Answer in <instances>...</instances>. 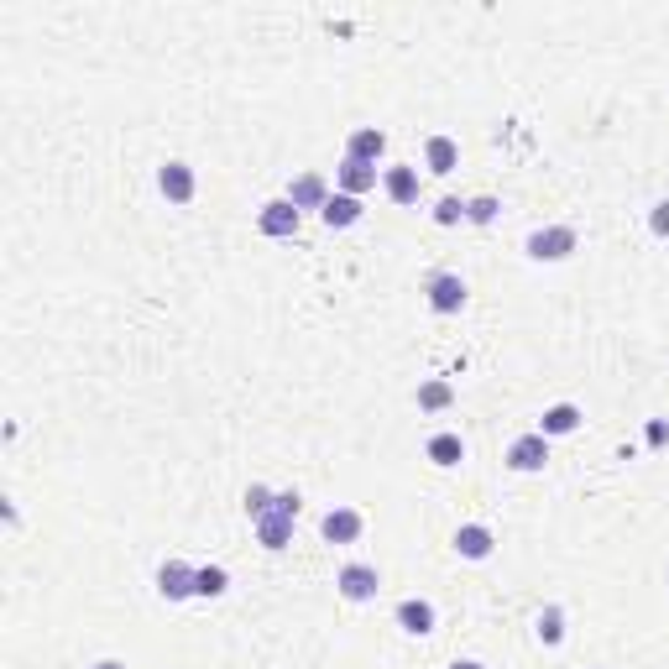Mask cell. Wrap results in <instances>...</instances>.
I'll return each instance as SVG.
<instances>
[{"label": "cell", "instance_id": "obj_19", "mask_svg": "<svg viewBox=\"0 0 669 669\" xmlns=\"http://www.w3.org/2000/svg\"><path fill=\"white\" fill-rule=\"evenodd\" d=\"M424 455L434 460V466H460V460H466V440H460V434H434V440L424 445Z\"/></svg>", "mask_w": 669, "mask_h": 669}, {"label": "cell", "instance_id": "obj_28", "mask_svg": "<svg viewBox=\"0 0 669 669\" xmlns=\"http://www.w3.org/2000/svg\"><path fill=\"white\" fill-rule=\"evenodd\" d=\"M664 440H669V424L654 419V424H649V445H664Z\"/></svg>", "mask_w": 669, "mask_h": 669}, {"label": "cell", "instance_id": "obj_1", "mask_svg": "<svg viewBox=\"0 0 669 669\" xmlns=\"http://www.w3.org/2000/svg\"><path fill=\"white\" fill-rule=\"evenodd\" d=\"M575 246H581V236H575L570 225H544V230H534V236H528L523 251H528L534 262H565Z\"/></svg>", "mask_w": 669, "mask_h": 669}, {"label": "cell", "instance_id": "obj_13", "mask_svg": "<svg viewBox=\"0 0 669 669\" xmlns=\"http://www.w3.org/2000/svg\"><path fill=\"white\" fill-rule=\"evenodd\" d=\"M581 419H586V413L575 408V403H555V408H544L539 434H544V440H565V434H575V429H581Z\"/></svg>", "mask_w": 669, "mask_h": 669}, {"label": "cell", "instance_id": "obj_10", "mask_svg": "<svg viewBox=\"0 0 669 669\" xmlns=\"http://www.w3.org/2000/svg\"><path fill=\"white\" fill-rule=\"evenodd\" d=\"M492 528L487 523H460L455 528V555L460 560H492Z\"/></svg>", "mask_w": 669, "mask_h": 669}, {"label": "cell", "instance_id": "obj_8", "mask_svg": "<svg viewBox=\"0 0 669 669\" xmlns=\"http://www.w3.org/2000/svg\"><path fill=\"white\" fill-rule=\"evenodd\" d=\"M361 528H366V518L356 513V507H330V513L319 518V534H325L330 544H356Z\"/></svg>", "mask_w": 669, "mask_h": 669}, {"label": "cell", "instance_id": "obj_15", "mask_svg": "<svg viewBox=\"0 0 669 669\" xmlns=\"http://www.w3.org/2000/svg\"><path fill=\"white\" fill-rule=\"evenodd\" d=\"M382 189H387L392 204H413V199H419V168H408V163L387 168L382 173Z\"/></svg>", "mask_w": 669, "mask_h": 669}, {"label": "cell", "instance_id": "obj_3", "mask_svg": "<svg viewBox=\"0 0 669 669\" xmlns=\"http://www.w3.org/2000/svg\"><path fill=\"white\" fill-rule=\"evenodd\" d=\"M335 591L345 596V602H377V591H382V575H377V565H340V575H335Z\"/></svg>", "mask_w": 669, "mask_h": 669}, {"label": "cell", "instance_id": "obj_29", "mask_svg": "<svg viewBox=\"0 0 669 669\" xmlns=\"http://www.w3.org/2000/svg\"><path fill=\"white\" fill-rule=\"evenodd\" d=\"M450 669H487V664H476V659H455Z\"/></svg>", "mask_w": 669, "mask_h": 669}, {"label": "cell", "instance_id": "obj_26", "mask_svg": "<svg viewBox=\"0 0 669 669\" xmlns=\"http://www.w3.org/2000/svg\"><path fill=\"white\" fill-rule=\"evenodd\" d=\"M649 230H654L659 241H669V199H659L654 210H649Z\"/></svg>", "mask_w": 669, "mask_h": 669}, {"label": "cell", "instance_id": "obj_5", "mask_svg": "<svg viewBox=\"0 0 669 669\" xmlns=\"http://www.w3.org/2000/svg\"><path fill=\"white\" fill-rule=\"evenodd\" d=\"M194 581H199V570H194V565L163 560V570H157V596H163V602H189V596H199Z\"/></svg>", "mask_w": 669, "mask_h": 669}, {"label": "cell", "instance_id": "obj_23", "mask_svg": "<svg viewBox=\"0 0 669 669\" xmlns=\"http://www.w3.org/2000/svg\"><path fill=\"white\" fill-rule=\"evenodd\" d=\"M272 497H278L272 487H262V481H251V487H246V513H251V518H267V513H272Z\"/></svg>", "mask_w": 669, "mask_h": 669}, {"label": "cell", "instance_id": "obj_30", "mask_svg": "<svg viewBox=\"0 0 669 669\" xmlns=\"http://www.w3.org/2000/svg\"><path fill=\"white\" fill-rule=\"evenodd\" d=\"M89 669H126L121 659H100V664H89Z\"/></svg>", "mask_w": 669, "mask_h": 669}, {"label": "cell", "instance_id": "obj_18", "mask_svg": "<svg viewBox=\"0 0 669 669\" xmlns=\"http://www.w3.org/2000/svg\"><path fill=\"white\" fill-rule=\"evenodd\" d=\"M257 544L272 549V555H278V549H288V544H293V518H278V513L257 518Z\"/></svg>", "mask_w": 669, "mask_h": 669}, {"label": "cell", "instance_id": "obj_6", "mask_svg": "<svg viewBox=\"0 0 669 669\" xmlns=\"http://www.w3.org/2000/svg\"><path fill=\"white\" fill-rule=\"evenodd\" d=\"M429 309L434 314H460L466 309V278H460V272H434L429 278Z\"/></svg>", "mask_w": 669, "mask_h": 669}, {"label": "cell", "instance_id": "obj_25", "mask_svg": "<svg viewBox=\"0 0 669 669\" xmlns=\"http://www.w3.org/2000/svg\"><path fill=\"white\" fill-rule=\"evenodd\" d=\"M434 220H440V225H460V220H466V199L445 194L440 204H434Z\"/></svg>", "mask_w": 669, "mask_h": 669}, {"label": "cell", "instance_id": "obj_12", "mask_svg": "<svg viewBox=\"0 0 669 669\" xmlns=\"http://www.w3.org/2000/svg\"><path fill=\"white\" fill-rule=\"evenodd\" d=\"M288 199L298 204V210H325V204H330V183L319 173H298L288 183Z\"/></svg>", "mask_w": 669, "mask_h": 669}, {"label": "cell", "instance_id": "obj_22", "mask_svg": "<svg viewBox=\"0 0 669 669\" xmlns=\"http://www.w3.org/2000/svg\"><path fill=\"white\" fill-rule=\"evenodd\" d=\"M560 638H565V612H560V607H544V612H539V643H549V649H555Z\"/></svg>", "mask_w": 669, "mask_h": 669}, {"label": "cell", "instance_id": "obj_9", "mask_svg": "<svg viewBox=\"0 0 669 669\" xmlns=\"http://www.w3.org/2000/svg\"><path fill=\"white\" fill-rule=\"evenodd\" d=\"M434 622H440V612H434V602H424V596H408V602H398V628H403V633L429 638Z\"/></svg>", "mask_w": 669, "mask_h": 669}, {"label": "cell", "instance_id": "obj_11", "mask_svg": "<svg viewBox=\"0 0 669 669\" xmlns=\"http://www.w3.org/2000/svg\"><path fill=\"white\" fill-rule=\"evenodd\" d=\"M382 152H387V131H377V126H356L351 136H345V157H356V163L377 168Z\"/></svg>", "mask_w": 669, "mask_h": 669}, {"label": "cell", "instance_id": "obj_16", "mask_svg": "<svg viewBox=\"0 0 669 669\" xmlns=\"http://www.w3.org/2000/svg\"><path fill=\"white\" fill-rule=\"evenodd\" d=\"M366 210H361V199H351V194H330V204H325V210H319V220H325L330 230H351L356 220H361Z\"/></svg>", "mask_w": 669, "mask_h": 669}, {"label": "cell", "instance_id": "obj_27", "mask_svg": "<svg viewBox=\"0 0 669 669\" xmlns=\"http://www.w3.org/2000/svg\"><path fill=\"white\" fill-rule=\"evenodd\" d=\"M298 507H304L298 492H278V497H272V513H278V518H298Z\"/></svg>", "mask_w": 669, "mask_h": 669}, {"label": "cell", "instance_id": "obj_24", "mask_svg": "<svg viewBox=\"0 0 669 669\" xmlns=\"http://www.w3.org/2000/svg\"><path fill=\"white\" fill-rule=\"evenodd\" d=\"M497 210H502V204H497L492 194H481V199H466V220H471V225H492V220H497Z\"/></svg>", "mask_w": 669, "mask_h": 669}, {"label": "cell", "instance_id": "obj_14", "mask_svg": "<svg viewBox=\"0 0 669 669\" xmlns=\"http://www.w3.org/2000/svg\"><path fill=\"white\" fill-rule=\"evenodd\" d=\"M335 178H340V194H351V199H361V194L377 189V168H372V163H356V157H345Z\"/></svg>", "mask_w": 669, "mask_h": 669}, {"label": "cell", "instance_id": "obj_21", "mask_svg": "<svg viewBox=\"0 0 669 669\" xmlns=\"http://www.w3.org/2000/svg\"><path fill=\"white\" fill-rule=\"evenodd\" d=\"M194 591H199V596H225V591H230L225 565H204V570H199V581H194Z\"/></svg>", "mask_w": 669, "mask_h": 669}, {"label": "cell", "instance_id": "obj_17", "mask_svg": "<svg viewBox=\"0 0 669 669\" xmlns=\"http://www.w3.org/2000/svg\"><path fill=\"white\" fill-rule=\"evenodd\" d=\"M424 168L440 173V178L455 173V168H460V147L450 142V136H429V142H424Z\"/></svg>", "mask_w": 669, "mask_h": 669}, {"label": "cell", "instance_id": "obj_7", "mask_svg": "<svg viewBox=\"0 0 669 669\" xmlns=\"http://www.w3.org/2000/svg\"><path fill=\"white\" fill-rule=\"evenodd\" d=\"M157 189H163V199H168V204H189V199L199 194V178H194V168H189V163H178V157H173V163L157 168Z\"/></svg>", "mask_w": 669, "mask_h": 669}, {"label": "cell", "instance_id": "obj_20", "mask_svg": "<svg viewBox=\"0 0 669 669\" xmlns=\"http://www.w3.org/2000/svg\"><path fill=\"white\" fill-rule=\"evenodd\" d=\"M455 403V387L445 382V377H429V382H419V408L424 413H445Z\"/></svg>", "mask_w": 669, "mask_h": 669}, {"label": "cell", "instance_id": "obj_4", "mask_svg": "<svg viewBox=\"0 0 669 669\" xmlns=\"http://www.w3.org/2000/svg\"><path fill=\"white\" fill-rule=\"evenodd\" d=\"M507 466H513L518 476H534V471H544L549 466V440L534 429V434H518L513 445H507Z\"/></svg>", "mask_w": 669, "mask_h": 669}, {"label": "cell", "instance_id": "obj_2", "mask_svg": "<svg viewBox=\"0 0 669 669\" xmlns=\"http://www.w3.org/2000/svg\"><path fill=\"white\" fill-rule=\"evenodd\" d=\"M298 220H304V210L283 194V199H267L262 210H257V230L262 236H272V241H293L298 236Z\"/></svg>", "mask_w": 669, "mask_h": 669}]
</instances>
